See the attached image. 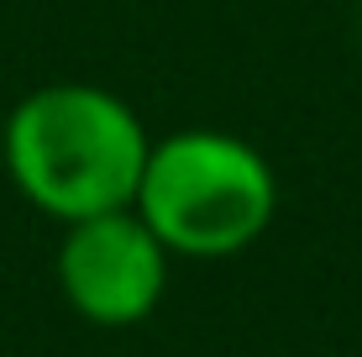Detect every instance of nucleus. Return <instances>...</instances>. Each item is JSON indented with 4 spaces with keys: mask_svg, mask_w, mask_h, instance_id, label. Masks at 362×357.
<instances>
[{
    "mask_svg": "<svg viewBox=\"0 0 362 357\" xmlns=\"http://www.w3.org/2000/svg\"><path fill=\"white\" fill-rule=\"evenodd\" d=\"M147 147L153 131L116 90L58 79L21 95L0 116V179L16 184L32 211L69 226L127 211L142 184Z\"/></svg>",
    "mask_w": 362,
    "mask_h": 357,
    "instance_id": "1",
    "label": "nucleus"
},
{
    "mask_svg": "<svg viewBox=\"0 0 362 357\" xmlns=\"http://www.w3.org/2000/svg\"><path fill=\"white\" fill-rule=\"evenodd\" d=\"M132 211L173 257H236L279 216V174L252 142L221 127L153 137Z\"/></svg>",
    "mask_w": 362,
    "mask_h": 357,
    "instance_id": "2",
    "label": "nucleus"
},
{
    "mask_svg": "<svg viewBox=\"0 0 362 357\" xmlns=\"http://www.w3.org/2000/svg\"><path fill=\"white\" fill-rule=\"evenodd\" d=\"M173 252L158 242V231L132 211H105L64 226L53 274L69 310L90 326L121 331L136 326L163 305Z\"/></svg>",
    "mask_w": 362,
    "mask_h": 357,
    "instance_id": "3",
    "label": "nucleus"
}]
</instances>
